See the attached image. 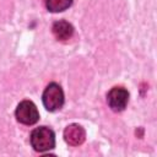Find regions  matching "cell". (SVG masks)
<instances>
[{
    "label": "cell",
    "mask_w": 157,
    "mask_h": 157,
    "mask_svg": "<svg viewBox=\"0 0 157 157\" xmlns=\"http://www.w3.org/2000/svg\"><path fill=\"white\" fill-rule=\"evenodd\" d=\"M31 145L37 152H44L54 148L55 146V135L52 129L47 126H39L34 129L31 134Z\"/></svg>",
    "instance_id": "obj_1"
},
{
    "label": "cell",
    "mask_w": 157,
    "mask_h": 157,
    "mask_svg": "<svg viewBox=\"0 0 157 157\" xmlns=\"http://www.w3.org/2000/svg\"><path fill=\"white\" fill-rule=\"evenodd\" d=\"M42 101L45 109L49 112H55L60 109L64 104V92L61 87L55 82L49 83L43 92Z\"/></svg>",
    "instance_id": "obj_2"
},
{
    "label": "cell",
    "mask_w": 157,
    "mask_h": 157,
    "mask_svg": "<svg viewBox=\"0 0 157 157\" xmlns=\"http://www.w3.org/2000/svg\"><path fill=\"white\" fill-rule=\"evenodd\" d=\"M16 118L25 125H33L39 119V113L36 104L31 101H22L16 108Z\"/></svg>",
    "instance_id": "obj_3"
},
{
    "label": "cell",
    "mask_w": 157,
    "mask_h": 157,
    "mask_svg": "<svg viewBox=\"0 0 157 157\" xmlns=\"http://www.w3.org/2000/svg\"><path fill=\"white\" fill-rule=\"evenodd\" d=\"M129 101V93L124 87H113L107 94L108 105L114 112H121Z\"/></svg>",
    "instance_id": "obj_4"
},
{
    "label": "cell",
    "mask_w": 157,
    "mask_h": 157,
    "mask_svg": "<svg viewBox=\"0 0 157 157\" xmlns=\"http://www.w3.org/2000/svg\"><path fill=\"white\" fill-rule=\"evenodd\" d=\"M86 132L78 124H70L64 130V140L70 146H78L85 141Z\"/></svg>",
    "instance_id": "obj_5"
},
{
    "label": "cell",
    "mask_w": 157,
    "mask_h": 157,
    "mask_svg": "<svg viewBox=\"0 0 157 157\" xmlns=\"http://www.w3.org/2000/svg\"><path fill=\"white\" fill-rule=\"evenodd\" d=\"M52 32L58 40H67L74 34V27L67 21L60 20V21L54 22L52 27Z\"/></svg>",
    "instance_id": "obj_6"
},
{
    "label": "cell",
    "mask_w": 157,
    "mask_h": 157,
    "mask_svg": "<svg viewBox=\"0 0 157 157\" xmlns=\"http://www.w3.org/2000/svg\"><path fill=\"white\" fill-rule=\"evenodd\" d=\"M72 0H45V6L50 12H61L70 7Z\"/></svg>",
    "instance_id": "obj_7"
}]
</instances>
